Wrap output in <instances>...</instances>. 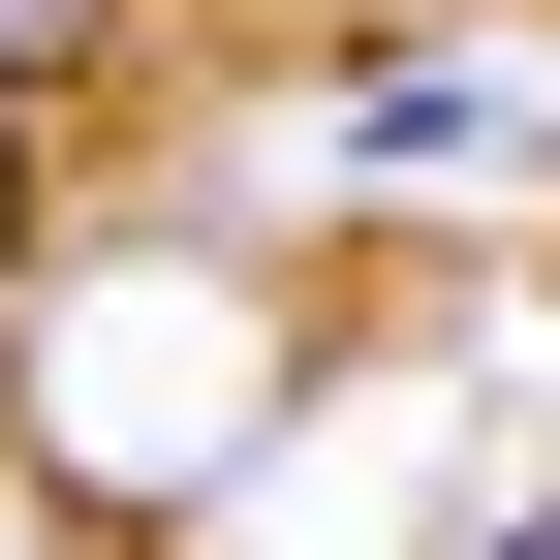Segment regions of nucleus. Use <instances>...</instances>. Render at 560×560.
I'll return each instance as SVG.
<instances>
[{
  "instance_id": "obj_1",
  "label": "nucleus",
  "mask_w": 560,
  "mask_h": 560,
  "mask_svg": "<svg viewBox=\"0 0 560 560\" xmlns=\"http://www.w3.org/2000/svg\"><path fill=\"white\" fill-rule=\"evenodd\" d=\"M342 125H374L405 187H467V156H529V94H499V62H374V94H342Z\"/></svg>"
},
{
  "instance_id": "obj_2",
  "label": "nucleus",
  "mask_w": 560,
  "mask_h": 560,
  "mask_svg": "<svg viewBox=\"0 0 560 560\" xmlns=\"http://www.w3.org/2000/svg\"><path fill=\"white\" fill-rule=\"evenodd\" d=\"M156 62V0H0V125H62V94H125Z\"/></svg>"
},
{
  "instance_id": "obj_3",
  "label": "nucleus",
  "mask_w": 560,
  "mask_h": 560,
  "mask_svg": "<svg viewBox=\"0 0 560 560\" xmlns=\"http://www.w3.org/2000/svg\"><path fill=\"white\" fill-rule=\"evenodd\" d=\"M32 219H62V125H0V312H32Z\"/></svg>"
}]
</instances>
